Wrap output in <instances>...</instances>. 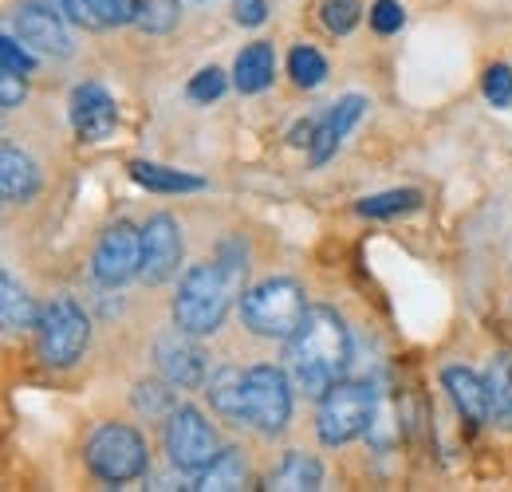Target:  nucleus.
Returning <instances> with one entry per match:
<instances>
[{
	"mask_svg": "<svg viewBox=\"0 0 512 492\" xmlns=\"http://www.w3.org/2000/svg\"><path fill=\"white\" fill-rule=\"evenodd\" d=\"M284 359H288L292 386L308 398H323L351 363V335L343 319L331 308H308L304 323L288 339Z\"/></svg>",
	"mask_w": 512,
	"mask_h": 492,
	"instance_id": "1",
	"label": "nucleus"
},
{
	"mask_svg": "<svg viewBox=\"0 0 512 492\" xmlns=\"http://www.w3.org/2000/svg\"><path fill=\"white\" fill-rule=\"evenodd\" d=\"M233 292L237 288L229 284L221 264H193L178 284V296H174V323L190 335H213L225 323Z\"/></svg>",
	"mask_w": 512,
	"mask_h": 492,
	"instance_id": "2",
	"label": "nucleus"
},
{
	"mask_svg": "<svg viewBox=\"0 0 512 492\" xmlns=\"http://www.w3.org/2000/svg\"><path fill=\"white\" fill-rule=\"evenodd\" d=\"M304 315H308L304 288L288 276L264 280L241 296V319L260 339H292L296 327L304 323Z\"/></svg>",
	"mask_w": 512,
	"mask_h": 492,
	"instance_id": "3",
	"label": "nucleus"
},
{
	"mask_svg": "<svg viewBox=\"0 0 512 492\" xmlns=\"http://www.w3.org/2000/svg\"><path fill=\"white\" fill-rule=\"evenodd\" d=\"M87 465L99 481L107 485H123V481H134L146 473L150 465V453H146V441L134 426H99L87 441Z\"/></svg>",
	"mask_w": 512,
	"mask_h": 492,
	"instance_id": "4",
	"label": "nucleus"
},
{
	"mask_svg": "<svg viewBox=\"0 0 512 492\" xmlns=\"http://www.w3.org/2000/svg\"><path fill=\"white\" fill-rule=\"evenodd\" d=\"M36 339H40V359L48 367H71V363L83 359V351L91 343V323L71 296H56L48 308L40 311Z\"/></svg>",
	"mask_w": 512,
	"mask_h": 492,
	"instance_id": "5",
	"label": "nucleus"
},
{
	"mask_svg": "<svg viewBox=\"0 0 512 492\" xmlns=\"http://www.w3.org/2000/svg\"><path fill=\"white\" fill-rule=\"evenodd\" d=\"M375 402L379 398H375L371 386H363V382H335L320 398V418H316V430H320L323 445H347L351 437L367 433Z\"/></svg>",
	"mask_w": 512,
	"mask_h": 492,
	"instance_id": "6",
	"label": "nucleus"
},
{
	"mask_svg": "<svg viewBox=\"0 0 512 492\" xmlns=\"http://www.w3.org/2000/svg\"><path fill=\"white\" fill-rule=\"evenodd\" d=\"M292 374L280 367H260L249 370V390H245V422L260 433H280L292 418Z\"/></svg>",
	"mask_w": 512,
	"mask_h": 492,
	"instance_id": "7",
	"label": "nucleus"
},
{
	"mask_svg": "<svg viewBox=\"0 0 512 492\" xmlns=\"http://www.w3.org/2000/svg\"><path fill=\"white\" fill-rule=\"evenodd\" d=\"M166 453H170V465L174 469L201 473L221 449H217V437L209 430V422L193 406H178L166 418Z\"/></svg>",
	"mask_w": 512,
	"mask_h": 492,
	"instance_id": "8",
	"label": "nucleus"
},
{
	"mask_svg": "<svg viewBox=\"0 0 512 492\" xmlns=\"http://www.w3.org/2000/svg\"><path fill=\"white\" fill-rule=\"evenodd\" d=\"M91 272L103 288H119L134 280L142 272V229H134L130 221H115L95 248Z\"/></svg>",
	"mask_w": 512,
	"mask_h": 492,
	"instance_id": "9",
	"label": "nucleus"
},
{
	"mask_svg": "<svg viewBox=\"0 0 512 492\" xmlns=\"http://www.w3.org/2000/svg\"><path fill=\"white\" fill-rule=\"evenodd\" d=\"M182 264V229L170 213H158L142 229V280L146 284H166Z\"/></svg>",
	"mask_w": 512,
	"mask_h": 492,
	"instance_id": "10",
	"label": "nucleus"
},
{
	"mask_svg": "<svg viewBox=\"0 0 512 492\" xmlns=\"http://www.w3.org/2000/svg\"><path fill=\"white\" fill-rule=\"evenodd\" d=\"M197 335L190 331H166L158 335L154 343V359H158V370L170 386H182V390H201L205 386V351L193 343Z\"/></svg>",
	"mask_w": 512,
	"mask_h": 492,
	"instance_id": "11",
	"label": "nucleus"
},
{
	"mask_svg": "<svg viewBox=\"0 0 512 492\" xmlns=\"http://www.w3.org/2000/svg\"><path fill=\"white\" fill-rule=\"evenodd\" d=\"M71 126L83 142H107L119 126V111L115 99L99 87V83H83L71 95Z\"/></svg>",
	"mask_w": 512,
	"mask_h": 492,
	"instance_id": "12",
	"label": "nucleus"
},
{
	"mask_svg": "<svg viewBox=\"0 0 512 492\" xmlns=\"http://www.w3.org/2000/svg\"><path fill=\"white\" fill-rule=\"evenodd\" d=\"M16 36L44 56H67L71 40L64 32V16L52 4H20L16 8Z\"/></svg>",
	"mask_w": 512,
	"mask_h": 492,
	"instance_id": "13",
	"label": "nucleus"
},
{
	"mask_svg": "<svg viewBox=\"0 0 512 492\" xmlns=\"http://www.w3.org/2000/svg\"><path fill=\"white\" fill-rule=\"evenodd\" d=\"M367 115V99L363 95H343L339 103H331L327 111H323V123L316 130V138H312V166H323V162H331L335 154H339V146H343V138L359 126V119Z\"/></svg>",
	"mask_w": 512,
	"mask_h": 492,
	"instance_id": "14",
	"label": "nucleus"
},
{
	"mask_svg": "<svg viewBox=\"0 0 512 492\" xmlns=\"http://www.w3.org/2000/svg\"><path fill=\"white\" fill-rule=\"evenodd\" d=\"M442 386L449 390V402L457 406V414L473 426L489 422V390H485V378H477L473 370L465 367H446L442 370Z\"/></svg>",
	"mask_w": 512,
	"mask_h": 492,
	"instance_id": "15",
	"label": "nucleus"
},
{
	"mask_svg": "<svg viewBox=\"0 0 512 492\" xmlns=\"http://www.w3.org/2000/svg\"><path fill=\"white\" fill-rule=\"evenodd\" d=\"M36 189H40V166L24 150L4 146V154H0V193H4V201L24 205V201L36 197Z\"/></svg>",
	"mask_w": 512,
	"mask_h": 492,
	"instance_id": "16",
	"label": "nucleus"
},
{
	"mask_svg": "<svg viewBox=\"0 0 512 492\" xmlns=\"http://www.w3.org/2000/svg\"><path fill=\"white\" fill-rule=\"evenodd\" d=\"M245 390H249V370L237 367H217L205 382L209 406L229 422H245Z\"/></svg>",
	"mask_w": 512,
	"mask_h": 492,
	"instance_id": "17",
	"label": "nucleus"
},
{
	"mask_svg": "<svg viewBox=\"0 0 512 492\" xmlns=\"http://www.w3.org/2000/svg\"><path fill=\"white\" fill-rule=\"evenodd\" d=\"M272 75H276V52H272V44H264V40L249 44V48L237 56V63H233V83H237L241 95L264 91V87L272 83Z\"/></svg>",
	"mask_w": 512,
	"mask_h": 492,
	"instance_id": "18",
	"label": "nucleus"
},
{
	"mask_svg": "<svg viewBox=\"0 0 512 492\" xmlns=\"http://www.w3.org/2000/svg\"><path fill=\"white\" fill-rule=\"evenodd\" d=\"M323 485V469L316 457L304 453H288L264 481V489L272 492H316Z\"/></svg>",
	"mask_w": 512,
	"mask_h": 492,
	"instance_id": "19",
	"label": "nucleus"
},
{
	"mask_svg": "<svg viewBox=\"0 0 512 492\" xmlns=\"http://www.w3.org/2000/svg\"><path fill=\"white\" fill-rule=\"evenodd\" d=\"M249 485V469H245V457L241 449H221L201 473H197V492H237Z\"/></svg>",
	"mask_w": 512,
	"mask_h": 492,
	"instance_id": "20",
	"label": "nucleus"
},
{
	"mask_svg": "<svg viewBox=\"0 0 512 492\" xmlns=\"http://www.w3.org/2000/svg\"><path fill=\"white\" fill-rule=\"evenodd\" d=\"M481 378H485V390H489V418L497 426L512 430V359L509 355H493Z\"/></svg>",
	"mask_w": 512,
	"mask_h": 492,
	"instance_id": "21",
	"label": "nucleus"
},
{
	"mask_svg": "<svg viewBox=\"0 0 512 492\" xmlns=\"http://www.w3.org/2000/svg\"><path fill=\"white\" fill-rule=\"evenodd\" d=\"M0 319H4V331H28L40 323V311L32 304V296L8 272L0 280Z\"/></svg>",
	"mask_w": 512,
	"mask_h": 492,
	"instance_id": "22",
	"label": "nucleus"
},
{
	"mask_svg": "<svg viewBox=\"0 0 512 492\" xmlns=\"http://www.w3.org/2000/svg\"><path fill=\"white\" fill-rule=\"evenodd\" d=\"M130 178L142 189H150V193H193V189H205L201 178L182 174V170L154 166V162H130Z\"/></svg>",
	"mask_w": 512,
	"mask_h": 492,
	"instance_id": "23",
	"label": "nucleus"
},
{
	"mask_svg": "<svg viewBox=\"0 0 512 492\" xmlns=\"http://www.w3.org/2000/svg\"><path fill=\"white\" fill-rule=\"evenodd\" d=\"M422 205V193L418 189H390V193H375V197H363L359 201V213L363 217H402V213H414Z\"/></svg>",
	"mask_w": 512,
	"mask_h": 492,
	"instance_id": "24",
	"label": "nucleus"
},
{
	"mask_svg": "<svg viewBox=\"0 0 512 492\" xmlns=\"http://www.w3.org/2000/svg\"><path fill=\"white\" fill-rule=\"evenodd\" d=\"M134 24L150 36H166L178 28V0H138Z\"/></svg>",
	"mask_w": 512,
	"mask_h": 492,
	"instance_id": "25",
	"label": "nucleus"
},
{
	"mask_svg": "<svg viewBox=\"0 0 512 492\" xmlns=\"http://www.w3.org/2000/svg\"><path fill=\"white\" fill-rule=\"evenodd\" d=\"M288 75L296 79V87H320L323 79H327V60H323L316 48H308V44H300V48H292V56H288Z\"/></svg>",
	"mask_w": 512,
	"mask_h": 492,
	"instance_id": "26",
	"label": "nucleus"
},
{
	"mask_svg": "<svg viewBox=\"0 0 512 492\" xmlns=\"http://www.w3.org/2000/svg\"><path fill=\"white\" fill-rule=\"evenodd\" d=\"M170 386V382H166ZM162 382H138L134 386V410L146 414V418H170L178 406H174V390H166Z\"/></svg>",
	"mask_w": 512,
	"mask_h": 492,
	"instance_id": "27",
	"label": "nucleus"
},
{
	"mask_svg": "<svg viewBox=\"0 0 512 492\" xmlns=\"http://www.w3.org/2000/svg\"><path fill=\"white\" fill-rule=\"evenodd\" d=\"M323 28L335 32V36H347L355 24H359V0H323Z\"/></svg>",
	"mask_w": 512,
	"mask_h": 492,
	"instance_id": "28",
	"label": "nucleus"
},
{
	"mask_svg": "<svg viewBox=\"0 0 512 492\" xmlns=\"http://www.w3.org/2000/svg\"><path fill=\"white\" fill-rule=\"evenodd\" d=\"M221 95H225V75H221V67H205V71H197L190 79L193 103H213V99H221Z\"/></svg>",
	"mask_w": 512,
	"mask_h": 492,
	"instance_id": "29",
	"label": "nucleus"
},
{
	"mask_svg": "<svg viewBox=\"0 0 512 492\" xmlns=\"http://www.w3.org/2000/svg\"><path fill=\"white\" fill-rule=\"evenodd\" d=\"M485 99L493 107H512V71L505 63H493L485 71Z\"/></svg>",
	"mask_w": 512,
	"mask_h": 492,
	"instance_id": "30",
	"label": "nucleus"
},
{
	"mask_svg": "<svg viewBox=\"0 0 512 492\" xmlns=\"http://www.w3.org/2000/svg\"><path fill=\"white\" fill-rule=\"evenodd\" d=\"M87 8L99 16V24H134L138 0H87Z\"/></svg>",
	"mask_w": 512,
	"mask_h": 492,
	"instance_id": "31",
	"label": "nucleus"
},
{
	"mask_svg": "<svg viewBox=\"0 0 512 492\" xmlns=\"http://www.w3.org/2000/svg\"><path fill=\"white\" fill-rule=\"evenodd\" d=\"M402 24H406V12H402V4H398V0H379V4L371 8V28H375L379 36L398 32Z\"/></svg>",
	"mask_w": 512,
	"mask_h": 492,
	"instance_id": "32",
	"label": "nucleus"
},
{
	"mask_svg": "<svg viewBox=\"0 0 512 492\" xmlns=\"http://www.w3.org/2000/svg\"><path fill=\"white\" fill-rule=\"evenodd\" d=\"M217 264H221V272L229 276V284L233 288H241V280H245V245L241 241H225L221 245V256H217Z\"/></svg>",
	"mask_w": 512,
	"mask_h": 492,
	"instance_id": "33",
	"label": "nucleus"
},
{
	"mask_svg": "<svg viewBox=\"0 0 512 492\" xmlns=\"http://www.w3.org/2000/svg\"><path fill=\"white\" fill-rule=\"evenodd\" d=\"M0 63H4V71H16V75H28L36 67V60L28 56V48H20L12 36L0 40Z\"/></svg>",
	"mask_w": 512,
	"mask_h": 492,
	"instance_id": "34",
	"label": "nucleus"
},
{
	"mask_svg": "<svg viewBox=\"0 0 512 492\" xmlns=\"http://www.w3.org/2000/svg\"><path fill=\"white\" fill-rule=\"evenodd\" d=\"M64 20H71V24H83V28H103L99 24V16L87 8V0H48Z\"/></svg>",
	"mask_w": 512,
	"mask_h": 492,
	"instance_id": "35",
	"label": "nucleus"
},
{
	"mask_svg": "<svg viewBox=\"0 0 512 492\" xmlns=\"http://www.w3.org/2000/svg\"><path fill=\"white\" fill-rule=\"evenodd\" d=\"M24 95H28V87H24V75H16V71H4V75H0V107H4V111H16V107L24 103Z\"/></svg>",
	"mask_w": 512,
	"mask_h": 492,
	"instance_id": "36",
	"label": "nucleus"
},
{
	"mask_svg": "<svg viewBox=\"0 0 512 492\" xmlns=\"http://www.w3.org/2000/svg\"><path fill=\"white\" fill-rule=\"evenodd\" d=\"M233 20L241 28H260L268 20V4L264 0H233Z\"/></svg>",
	"mask_w": 512,
	"mask_h": 492,
	"instance_id": "37",
	"label": "nucleus"
},
{
	"mask_svg": "<svg viewBox=\"0 0 512 492\" xmlns=\"http://www.w3.org/2000/svg\"><path fill=\"white\" fill-rule=\"evenodd\" d=\"M193 4H205V0H193Z\"/></svg>",
	"mask_w": 512,
	"mask_h": 492,
	"instance_id": "38",
	"label": "nucleus"
}]
</instances>
